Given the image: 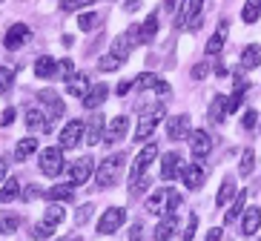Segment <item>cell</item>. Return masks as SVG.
<instances>
[{
	"label": "cell",
	"mask_w": 261,
	"mask_h": 241,
	"mask_svg": "<svg viewBox=\"0 0 261 241\" xmlns=\"http://www.w3.org/2000/svg\"><path fill=\"white\" fill-rule=\"evenodd\" d=\"M123 167H126V155H123V152L107 155L103 161H100L98 172H95V181H98V187H100V190H109V187H115V184H121Z\"/></svg>",
	"instance_id": "6da1fadb"
},
{
	"label": "cell",
	"mask_w": 261,
	"mask_h": 241,
	"mask_svg": "<svg viewBox=\"0 0 261 241\" xmlns=\"http://www.w3.org/2000/svg\"><path fill=\"white\" fill-rule=\"evenodd\" d=\"M178 207H181V195L172 187L155 190V193L146 198V212H152V216H169V212H175Z\"/></svg>",
	"instance_id": "7a4b0ae2"
},
{
	"label": "cell",
	"mask_w": 261,
	"mask_h": 241,
	"mask_svg": "<svg viewBox=\"0 0 261 241\" xmlns=\"http://www.w3.org/2000/svg\"><path fill=\"white\" fill-rule=\"evenodd\" d=\"M164 118H167V106L164 103H152L149 109H144L141 112V121H138V129H135V141H146Z\"/></svg>",
	"instance_id": "3957f363"
},
{
	"label": "cell",
	"mask_w": 261,
	"mask_h": 241,
	"mask_svg": "<svg viewBox=\"0 0 261 241\" xmlns=\"http://www.w3.org/2000/svg\"><path fill=\"white\" fill-rule=\"evenodd\" d=\"M135 46H141V26H129L123 35H118L115 43H112V55H118L121 61H126Z\"/></svg>",
	"instance_id": "277c9868"
},
{
	"label": "cell",
	"mask_w": 261,
	"mask_h": 241,
	"mask_svg": "<svg viewBox=\"0 0 261 241\" xmlns=\"http://www.w3.org/2000/svg\"><path fill=\"white\" fill-rule=\"evenodd\" d=\"M155 158H158V144H155V141H149V144H146V147L138 152V158L132 161V167H129V184H132V181H138L141 175H144L146 167H149Z\"/></svg>",
	"instance_id": "5b68a950"
},
{
	"label": "cell",
	"mask_w": 261,
	"mask_h": 241,
	"mask_svg": "<svg viewBox=\"0 0 261 241\" xmlns=\"http://www.w3.org/2000/svg\"><path fill=\"white\" fill-rule=\"evenodd\" d=\"M61 170H63V149H58V147L40 149V172L49 175V178H55Z\"/></svg>",
	"instance_id": "8992f818"
},
{
	"label": "cell",
	"mask_w": 261,
	"mask_h": 241,
	"mask_svg": "<svg viewBox=\"0 0 261 241\" xmlns=\"http://www.w3.org/2000/svg\"><path fill=\"white\" fill-rule=\"evenodd\" d=\"M123 221H126V210H123V207H109V210L103 212V218L98 221L95 230H98V235H112Z\"/></svg>",
	"instance_id": "52a82bcc"
},
{
	"label": "cell",
	"mask_w": 261,
	"mask_h": 241,
	"mask_svg": "<svg viewBox=\"0 0 261 241\" xmlns=\"http://www.w3.org/2000/svg\"><path fill=\"white\" fill-rule=\"evenodd\" d=\"M84 129H86V124L81 121V118L69 121V124H66V126L61 129V138H58L61 149H75L77 144H81V138H84Z\"/></svg>",
	"instance_id": "ba28073f"
},
{
	"label": "cell",
	"mask_w": 261,
	"mask_h": 241,
	"mask_svg": "<svg viewBox=\"0 0 261 241\" xmlns=\"http://www.w3.org/2000/svg\"><path fill=\"white\" fill-rule=\"evenodd\" d=\"M92 170H95L92 155H84L81 161H75V164H69V167H66V172H69V181H72V184H86V181L92 178Z\"/></svg>",
	"instance_id": "9c48e42d"
},
{
	"label": "cell",
	"mask_w": 261,
	"mask_h": 241,
	"mask_svg": "<svg viewBox=\"0 0 261 241\" xmlns=\"http://www.w3.org/2000/svg\"><path fill=\"white\" fill-rule=\"evenodd\" d=\"M38 101L46 103V118H49V121H58V118L63 115V109H66L63 98L55 92V89H43V92H38Z\"/></svg>",
	"instance_id": "30bf717a"
},
{
	"label": "cell",
	"mask_w": 261,
	"mask_h": 241,
	"mask_svg": "<svg viewBox=\"0 0 261 241\" xmlns=\"http://www.w3.org/2000/svg\"><path fill=\"white\" fill-rule=\"evenodd\" d=\"M190 115H172V118H167V135H169V141H184V138H190Z\"/></svg>",
	"instance_id": "8fae6325"
},
{
	"label": "cell",
	"mask_w": 261,
	"mask_h": 241,
	"mask_svg": "<svg viewBox=\"0 0 261 241\" xmlns=\"http://www.w3.org/2000/svg\"><path fill=\"white\" fill-rule=\"evenodd\" d=\"M210 149H213L210 135L204 132V129H192L190 132V152H192V158H207Z\"/></svg>",
	"instance_id": "7c38bea8"
},
{
	"label": "cell",
	"mask_w": 261,
	"mask_h": 241,
	"mask_svg": "<svg viewBox=\"0 0 261 241\" xmlns=\"http://www.w3.org/2000/svg\"><path fill=\"white\" fill-rule=\"evenodd\" d=\"M29 38H32L29 26H26V23H15V26H9L6 38H3V46H6V49H20Z\"/></svg>",
	"instance_id": "4fadbf2b"
},
{
	"label": "cell",
	"mask_w": 261,
	"mask_h": 241,
	"mask_svg": "<svg viewBox=\"0 0 261 241\" xmlns=\"http://www.w3.org/2000/svg\"><path fill=\"white\" fill-rule=\"evenodd\" d=\"M135 86L138 89H155V92H161V95H169V84L161 75H155V72H141L138 78H135Z\"/></svg>",
	"instance_id": "5bb4252c"
},
{
	"label": "cell",
	"mask_w": 261,
	"mask_h": 241,
	"mask_svg": "<svg viewBox=\"0 0 261 241\" xmlns=\"http://www.w3.org/2000/svg\"><path fill=\"white\" fill-rule=\"evenodd\" d=\"M181 178H184L187 190H201L204 187V181H207V172H204L201 164H190V167L181 170Z\"/></svg>",
	"instance_id": "9a60e30c"
},
{
	"label": "cell",
	"mask_w": 261,
	"mask_h": 241,
	"mask_svg": "<svg viewBox=\"0 0 261 241\" xmlns=\"http://www.w3.org/2000/svg\"><path fill=\"white\" fill-rule=\"evenodd\" d=\"M26 129H29L32 135L35 132H52V126H49V118L40 112V109H26Z\"/></svg>",
	"instance_id": "2e32d148"
},
{
	"label": "cell",
	"mask_w": 261,
	"mask_h": 241,
	"mask_svg": "<svg viewBox=\"0 0 261 241\" xmlns=\"http://www.w3.org/2000/svg\"><path fill=\"white\" fill-rule=\"evenodd\" d=\"M126 126H129V118H126V115L112 118V121H109V126H107V132H103V144H107V147H112V144H115L123 132H126Z\"/></svg>",
	"instance_id": "e0dca14e"
},
{
	"label": "cell",
	"mask_w": 261,
	"mask_h": 241,
	"mask_svg": "<svg viewBox=\"0 0 261 241\" xmlns=\"http://www.w3.org/2000/svg\"><path fill=\"white\" fill-rule=\"evenodd\" d=\"M227 32H230V23H227V20H221V23H218V29H215V35L207 40V46H204V52H207L210 58H213V55H218L224 49V43H227Z\"/></svg>",
	"instance_id": "ac0fdd59"
},
{
	"label": "cell",
	"mask_w": 261,
	"mask_h": 241,
	"mask_svg": "<svg viewBox=\"0 0 261 241\" xmlns=\"http://www.w3.org/2000/svg\"><path fill=\"white\" fill-rule=\"evenodd\" d=\"M181 158L175 155V152H167V155L161 158V178L164 181H175L178 175H181Z\"/></svg>",
	"instance_id": "d6986e66"
},
{
	"label": "cell",
	"mask_w": 261,
	"mask_h": 241,
	"mask_svg": "<svg viewBox=\"0 0 261 241\" xmlns=\"http://www.w3.org/2000/svg\"><path fill=\"white\" fill-rule=\"evenodd\" d=\"M175 233H178V216L175 212H169V216L161 218V224L155 227L152 235H155V241H169Z\"/></svg>",
	"instance_id": "ffe728a7"
},
{
	"label": "cell",
	"mask_w": 261,
	"mask_h": 241,
	"mask_svg": "<svg viewBox=\"0 0 261 241\" xmlns=\"http://www.w3.org/2000/svg\"><path fill=\"white\" fill-rule=\"evenodd\" d=\"M72 195H75V184H55L52 190H46L43 198H49L52 204H63V201H72Z\"/></svg>",
	"instance_id": "44dd1931"
},
{
	"label": "cell",
	"mask_w": 261,
	"mask_h": 241,
	"mask_svg": "<svg viewBox=\"0 0 261 241\" xmlns=\"http://www.w3.org/2000/svg\"><path fill=\"white\" fill-rule=\"evenodd\" d=\"M227 98L224 95H215L213 98V103H210V124L213 126H221L224 124V118H227Z\"/></svg>",
	"instance_id": "7402d4cb"
},
{
	"label": "cell",
	"mask_w": 261,
	"mask_h": 241,
	"mask_svg": "<svg viewBox=\"0 0 261 241\" xmlns=\"http://www.w3.org/2000/svg\"><path fill=\"white\" fill-rule=\"evenodd\" d=\"M107 95H109V89H107V84H95L89 92L84 95V106L86 109H98L100 103L107 101Z\"/></svg>",
	"instance_id": "603a6c76"
},
{
	"label": "cell",
	"mask_w": 261,
	"mask_h": 241,
	"mask_svg": "<svg viewBox=\"0 0 261 241\" xmlns=\"http://www.w3.org/2000/svg\"><path fill=\"white\" fill-rule=\"evenodd\" d=\"M261 227V210L258 207H250V210H244V221H241V233L244 235H255Z\"/></svg>",
	"instance_id": "cb8c5ba5"
},
{
	"label": "cell",
	"mask_w": 261,
	"mask_h": 241,
	"mask_svg": "<svg viewBox=\"0 0 261 241\" xmlns=\"http://www.w3.org/2000/svg\"><path fill=\"white\" fill-rule=\"evenodd\" d=\"M52 75H58V61L55 58H49V55H43V58H38L35 61V78H52Z\"/></svg>",
	"instance_id": "d4e9b609"
},
{
	"label": "cell",
	"mask_w": 261,
	"mask_h": 241,
	"mask_svg": "<svg viewBox=\"0 0 261 241\" xmlns=\"http://www.w3.org/2000/svg\"><path fill=\"white\" fill-rule=\"evenodd\" d=\"M236 178H232V175H227V178H224V184H221V190H218V195H215V204H218V207H227V204L230 201H236Z\"/></svg>",
	"instance_id": "484cf974"
},
{
	"label": "cell",
	"mask_w": 261,
	"mask_h": 241,
	"mask_svg": "<svg viewBox=\"0 0 261 241\" xmlns=\"http://www.w3.org/2000/svg\"><path fill=\"white\" fill-rule=\"evenodd\" d=\"M255 66H261V46L258 43H250L241 52V69H255Z\"/></svg>",
	"instance_id": "4316f807"
},
{
	"label": "cell",
	"mask_w": 261,
	"mask_h": 241,
	"mask_svg": "<svg viewBox=\"0 0 261 241\" xmlns=\"http://www.w3.org/2000/svg\"><path fill=\"white\" fill-rule=\"evenodd\" d=\"M35 149H40V144H38V138H35V135H29V138L17 141V147H15V158H17V161H26L29 155H35Z\"/></svg>",
	"instance_id": "83f0119b"
},
{
	"label": "cell",
	"mask_w": 261,
	"mask_h": 241,
	"mask_svg": "<svg viewBox=\"0 0 261 241\" xmlns=\"http://www.w3.org/2000/svg\"><path fill=\"white\" fill-rule=\"evenodd\" d=\"M63 218H66V212H63L61 204H49L46 212H43V224L52 227V230H58V227L63 224Z\"/></svg>",
	"instance_id": "f1b7e54d"
},
{
	"label": "cell",
	"mask_w": 261,
	"mask_h": 241,
	"mask_svg": "<svg viewBox=\"0 0 261 241\" xmlns=\"http://www.w3.org/2000/svg\"><path fill=\"white\" fill-rule=\"evenodd\" d=\"M155 35H158V15L149 12V17L141 23V43H152Z\"/></svg>",
	"instance_id": "f546056e"
},
{
	"label": "cell",
	"mask_w": 261,
	"mask_h": 241,
	"mask_svg": "<svg viewBox=\"0 0 261 241\" xmlns=\"http://www.w3.org/2000/svg\"><path fill=\"white\" fill-rule=\"evenodd\" d=\"M100 138H103V118L95 115L92 121L86 124V144H89V147H95Z\"/></svg>",
	"instance_id": "4dcf8cb0"
},
{
	"label": "cell",
	"mask_w": 261,
	"mask_h": 241,
	"mask_svg": "<svg viewBox=\"0 0 261 241\" xmlns=\"http://www.w3.org/2000/svg\"><path fill=\"white\" fill-rule=\"evenodd\" d=\"M247 195H250V193H238V195H236V201L230 204V210H227V218H224L227 224H236V221H238V216H244V204H247Z\"/></svg>",
	"instance_id": "1f68e13d"
},
{
	"label": "cell",
	"mask_w": 261,
	"mask_h": 241,
	"mask_svg": "<svg viewBox=\"0 0 261 241\" xmlns=\"http://www.w3.org/2000/svg\"><path fill=\"white\" fill-rule=\"evenodd\" d=\"M92 89V84H89V75L86 72H81V75H75V78L69 81V95H77V98H84L86 92Z\"/></svg>",
	"instance_id": "d6a6232c"
},
{
	"label": "cell",
	"mask_w": 261,
	"mask_h": 241,
	"mask_svg": "<svg viewBox=\"0 0 261 241\" xmlns=\"http://www.w3.org/2000/svg\"><path fill=\"white\" fill-rule=\"evenodd\" d=\"M100 20H103V12H81L77 26H81V32H92Z\"/></svg>",
	"instance_id": "836d02e7"
},
{
	"label": "cell",
	"mask_w": 261,
	"mask_h": 241,
	"mask_svg": "<svg viewBox=\"0 0 261 241\" xmlns=\"http://www.w3.org/2000/svg\"><path fill=\"white\" fill-rule=\"evenodd\" d=\"M15 198H20V184L12 178L0 187V204H9V201H15Z\"/></svg>",
	"instance_id": "e575fe53"
},
{
	"label": "cell",
	"mask_w": 261,
	"mask_h": 241,
	"mask_svg": "<svg viewBox=\"0 0 261 241\" xmlns=\"http://www.w3.org/2000/svg\"><path fill=\"white\" fill-rule=\"evenodd\" d=\"M261 15V0H247L244 9H241V20L244 23H255Z\"/></svg>",
	"instance_id": "d590c367"
},
{
	"label": "cell",
	"mask_w": 261,
	"mask_h": 241,
	"mask_svg": "<svg viewBox=\"0 0 261 241\" xmlns=\"http://www.w3.org/2000/svg\"><path fill=\"white\" fill-rule=\"evenodd\" d=\"M121 66H123V61L118 58V55H112V52L103 55V58L98 61V69H100V72H118Z\"/></svg>",
	"instance_id": "8d00e7d4"
},
{
	"label": "cell",
	"mask_w": 261,
	"mask_h": 241,
	"mask_svg": "<svg viewBox=\"0 0 261 241\" xmlns=\"http://www.w3.org/2000/svg\"><path fill=\"white\" fill-rule=\"evenodd\" d=\"M253 167H255V152H253V149H244L241 164H238V175H241V178H247V175L253 172Z\"/></svg>",
	"instance_id": "74e56055"
},
{
	"label": "cell",
	"mask_w": 261,
	"mask_h": 241,
	"mask_svg": "<svg viewBox=\"0 0 261 241\" xmlns=\"http://www.w3.org/2000/svg\"><path fill=\"white\" fill-rule=\"evenodd\" d=\"M20 227V218L15 212H0V233H15Z\"/></svg>",
	"instance_id": "f35d334b"
},
{
	"label": "cell",
	"mask_w": 261,
	"mask_h": 241,
	"mask_svg": "<svg viewBox=\"0 0 261 241\" xmlns=\"http://www.w3.org/2000/svg\"><path fill=\"white\" fill-rule=\"evenodd\" d=\"M58 78H61V81H72V78H75V63H72L69 58H63V61L58 63Z\"/></svg>",
	"instance_id": "ab89813d"
},
{
	"label": "cell",
	"mask_w": 261,
	"mask_h": 241,
	"mask_svg": "<svg viewBox=\"0 0 261 241\" xmlns=\"http://www.w3.org/2000/svg\"><path fill=\"white\" fill-rule=\"evenodd\" d=\"M12 81H15V72L9 69V66H0V95H6V92H9Z\"/></svg>",
	"instance_id": "60d3db41"
},
{
	"label": "cell",
	"mask_w": 261,
	"mask_h": 241,
	"mask_svg": "<svg viewBox=\"0 0 261 241\" xmlns=\"http://www.w3.org/2000/svg\"><path fill=\"white\" fill-rule=\"evenodd\" d=\"M95 212V204H84V207H77V212H75V224L77 227H84L86 221H89V216Z\"/></svg>",
	"instance_id": "b9f144b4"
},
{
	"label": "cell",
	"mask_w": 261,
	"mask_h": 241,
	"mask_svg": "<svg viewBox=\"0 0 261 241\" xmlns=\"http://www.w3.org/2000/svg\"><path fill=\"white\" fill-rule=\"evenodd\" d=\"M149 187H152V178H149V175H146V172H144V175H141L138 181H132V193H135V195L146 193V190H149Z\"/></svg>",
	"instance_id": "7bdbcfd3"
},
{
	"label": "cell",
	"mask_w": 261,
	"mask_h": 241,
	"mask_svg": "<svg viewBox=\"0 0 261 241\" xmlns=\"http://www.w3.org/2000/svg\"><path fill=\"white\" fill-rule=\"evenodd\" d=\"M43 195H46V193H43L38 184H29V187L23 190V195H20V198H23V201H35V198H43Z\"/></svg>",
	"instance_id": "ee69618b"
},
{
	"label": "cell",
	"mask_w": 261,
	"mask_h": 241,
	"mask_svg": "<svg viewBox=\"0 0 261 241\" xmlns=\"http://www.w3.org/2000/svg\"><path fill=\"white\" fill-rule=\"evenodd\" d=\"M89 3H95V0H63L61 9L63 12H75V9H84V6H89Z\"/></svg>",
	"instance_id": "f6af8a7d"
},
{
	"label": "cell",
	"mask_w": 261,
	"mask_h": 241,
	"mask_svg": "<svg viewBox=\"0 0 261 241\" xmlns=\"http://www.w3.org/2000/svg\"><path fill=\"white\" fill-rule=\"evenodd\" d=\"M195 230H198V216L192 212L190 221H187V230H184V241H192V238H195Z\"/></svg>",
	"instance_id": "bcb514c9"
},
{
	"label": "cell",
	"mask_w": 261,
	"mask_h": 241,
	"mask_svg": "<svg viewBox=\"0 0 261 241\" xmlns=\"http://www.w3.org/2000/svg\"><path fill=\"white\" fill-rule=\"evenodd\" d=\"M207 72H210V63L207 61L195 63V66H192V81H204V78H207Z\"/></svg>",
	"instance_id": "7dc6e473"
},
{
	"label": "cell",
	"mask_w": 261,
	"mask_h": 241,
	"mask_svg": "<svg viewBox=\"0 0 261 241\" xmlns=\"http://www.w3.org/2000/svg\"><path fill=\"white\" fill-rule=\"evenodd\" d=\"M255 124H258V112H255V109H247L244 118H241V126H244V129H253Z\"/></svg>",
	"instance_id": "c3c4849f"
},
{
	"label": "cell",
	"mask_w": 261,
	"mask_h": 241,
	"mask_svg": "<svg viewBox=\"0 0 261 241\" xmlns=\"http://www.w3.org/2000/svg\"><path fill=\"white\" fill-rule=\"evenodd\" d=\"M15 118H17V109L15 106H6V109H3V115H0V126H12V124H15Z\"/></svg>",
	"instance_id": "681fc988"
},
{
	"label": "cell",
	"mask_w": 261,
	"mask_h": 241,
	"mask_svg": "<svg viewBox=\"0 0 261 241\" xmlns=\"http://www.w3.org/2000/svg\"><path fill=\"white\" fill-rule=\"evenodd\" d=\"M52 233H55V230H52V227H46V224H35V227H32V238H49Z\"/></svg>",
	"instance_id": "f907efd6"
},
{
	"label": "cell",
	"mask_w": 261,
	"mask_h": 241,
	"mask_svg": "<svg viewBox=\"0 0 261 241\" xmlns=\"http://www.w3.org/2000/svg\"><path fill=\"white\" fill-rule=\"evenodd\" d=\"M232 89L244 95L247 89H250V81H247V78H241V72H236V81H232Z\"/></svg>",
	"instance_id": "816d5d0a"
},
{
	"label": "cell",
	"mask_w": 261,
	"mask_h": 241,
	"mask_svg": "<svg viewBox=\"0 0 261 241\" xmlns=\"http://www.w3.org/2000/svg\"><path fill=\"white\" fill-rule=\"evenodd\" d=\"M227 109H230V112H238V109H241V92H232L230 98H227Z\"/></svg>",
	"instance_id": "f5cc1de1"
},
{
	"label": "cell",
	"mask_w": 261,
	"mask_h": 241,
	"mask_svg": "<svg viewBox=\"0 0 261 241\" xmlns=\"http://www.w3.org/2000/svg\"><path fill=\"white\" fill-rule=\"evenodd\" d=\"M207 241H224V230L221 227H213V230L207 233Z\"/></svg>",
	"instance_id": "db71d44e"
},
{
	"label": "cell",
	"mask_w": 261,
	"mask_h": 241,
	"mask_svg": "<svg viewBox=\"0 0 261 241\" xmlns=\"http://www.w3.org/2000/svg\"><path fill=\"white\" fill-rule=\"evenodd\" d=\"M132 86H135V81H121V84L115 86V92H118V95H126V92L132 89Z\"/></svg>",
	"instance_id": "11a10c76"
},
{
	"label": "cell",
	"mask_w": 261,
	"mask_h": 241,
	"mask_svg": "<svg viewBox=\"0 0 261 241\" xmlns=\"http://www.w3.org/2000/svg\"><path fill=\"white\" fill-rule=\"evenodd\" d=\"M181 3H184V0H164V6H167L169 15H172V12H178V9H181Z\"/></svg>",
	"instance_id": "9f6ffc18"
},
{
	"label": "cell",
	"mask_w": 261,
	"mask_h": 241,
	"mask_svg": "<svg viewBox=\"0 0 261 241\" xmlns=\"http://www.w3.org/2000/svg\"><path fill=\"white\" fill-rule=\"evenodd\" d=\"M141 235H144V227H141V224H135V227L129 230V241H141Z\"/></svg>",
	"instance_id": "6f0895ef"
},
{
	"label": "cell",
	"mask_w": 261,
	"mask_h": 241,
	"mask_svg": "<svg viewBox=\"0 0 261 241\" xmlns=\"http://www.w3.org/2000/svg\"><path fill=\"white\" fill-rule=\"evenodd\" d=\"M215 75H218V78H221V75H227V69H224V63H221V61L215 63Z\"/></svg>",
	"instance_id": "680465c9"
},
{
	"label": "cell",
	"mask_w": 261,
	"mask_h": 241,
	"mask_svg": "<svg viewBox=\"0 0 261 241\" xmlns=\"http://www.w3.org/2000/svg\"><path fill=\"white\" fill-rule=\"evenodd\" d=\"M6 178V161H3V158H0V181Z\"/></svg>",
	"instance_id": "91938a15"
},
{
	"label": "cell",
	"mask_w": 261,
	"mask_h": 241,
	"mask_svg": "<svg viewBox=\"0 0 261 241\" xmlns=\"http://www.w3.org/2000/svg\"><path fill=\"white\" fill-rule=\"evenodd\" d=\"M138 3H141V0H126V9H135Z\"/></svg>",
	"instance_id": "94428289"
},
{
	"label": "cell",
	"mask_w": 261,
	"mask_h": 241,
	"mask_svg": "<svg viewBox=\"0 0 261 241\" xmlns=\"http://www.w3.org/2000/svg\"><path fill=\"white\" fill-rule=\"evenodd\" d=\"M66 241H81V238H66Z\"/></svg>",
	"instance_id": "6125c7cd"
},
{
	"label": "cell",
	"mask_w": 261,
	"mask_h": 241,
	"mask_svg": "<svg viewBox=\"0 0 261 241\" xmlns=\"http://www.w3.org/2000/svg\"><path fill=\"white\" fill-rule=\"evenodd\" d=\"M0 3H3V0H0Z\"/></svg>",
	"instance_id": "be15d7a7"
}]
</instances>
